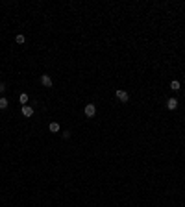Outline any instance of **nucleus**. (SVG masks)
<instances>
[{"label": "nucleus", "mask_w": 185, "mask_h": 207, "mask_svg": "<svg viewBox=\"0 0 185 207\" xmlns=\"http://www.w3.org/2000/svg\"><path fill=\"white\" fill-rule=\"evenodd\" d=\"M0 72H2V70H0Z\"/></svg>", "instance_id": "nucleus-13"}, {"label": "nucleus", "mask_w": 185, "mask_h": 207, "mask_svg": "<svg viewBox=\"0 0 185 207\" xmlns=\"http://www.w3.org/2000/svg\"><path fill=\"white\" fill-rule=\"evenodd\" d=\"M115 94H117V98L121 100L122 104H126L128 100H130V94H128V93H126V91H124V89H117V93H115Z\"/></svg>", "instance_id": "nucleus-2"}, {"label": "nucleus", "mask_w": 185, "mask_h": 207, "mask_svg": "<svg viewBox=\"0 0 185 207\" xmlns=\"http://www.w3.org/2000/svg\"><path fill=\"white\" fill-rule=\"evenodd\" d=\"M15 41H17L19 44H24V43H26V37H24V35H22V33H19V35H17V37H15Z\"/></svg>", "instance_id": "nucleus-8"}, {"label": "nucleus", "mask_w": 185, "mask_h": 207, "mask_svg": "<svg viewBox=\"0 0 185 207\" xmlns=\"http://www.w3.org/2000/svg\"><path fill=\"white\" fill-rule=\"evenodd\" d=\"M83 111H85V117L93 118L94 115H96V105H94V104H87V105H85V109H83Z\"/></svg>", "instance_id": "nucleus-1"}, {"label": "nucleus", "mask_w": 185, "mask_h": 207, "mask_svg": "<svg viewBox=\"0 0 185 207\" xmlns=\"http://www.w3.org/2000/svg\"><path fill=\"white\" fill-rule=\"evenodd\" d=\"M48 129L52 131V133H58V131H59V124L58 122H50L48 124Z\"/></svg>", "instance_id": "nucleus-6"}, {"label": "nucleus", "mask_w": 185, "mask_h": 207, "mask_svg": "<svg viewBox=\"0 0 185 207\" xmlns=\"http://www.w3.org/2000/svg\"><path fill=\"white\" fill-rule=\"evenodd\" d=\"M179 87H182V85H179V82H176V80H174V82H170V89H172V91H179Z\"/></svg>", "instance_id": "nucleus-9"}, {"label": "nucleus", "mask_w": 185, "mask_h": 207, "mask_svg": "<svg viewBox=\"0 0 185 207\" xmlns=\"http://www.w3.org/2000/svg\"><path fill=\"white\" fill-rule=\"evenodd\" d=\"M41 83L44 85V87H52L54 82H52V78H50L48 74H43V76H41Z\"/></svg>", "instance_id": "nucleus-3"}, {"label": "nucleus", "mask_w": 185, "mask_h": 207, "mask_svg": "<svg viewBox=\"0 0 185 207\" xmlns=\"http://www.w3.org/2000/svg\"><path fill=\"white\" fill-rule=\"evenodd\" d=\"M4 93H6V85L0 83V94H4Z\"/></svg>", "instance_id": "nucleus-12"}, {"label": "nucleus", "mask_w": 185, "mask_h": 207, "mask_svg": "<svg viewBox=\"0 0 185 207\" xmlns=\"http://www.w3.org/2000/svg\"><path fill=\"white\" fill-rule=\"evenodd\" d=\"M176 107H178V100H176V98H168V100H167V109L174 111Z\"/></svg>", "instance_id": "nucleus-4"}, {"label": "nucleus", "mask_w": 185, "mask_h": 207, "mask_svg": "<svg viewBox=\"0 0 185 207\" xmlns=\"http://www.w3.org/2000/svg\"><path fill=\"white\" fill-rule=\"evenodd\" d=\"M22 115H24V117H32V115H33V107H32V105H24V107H22Z\"/></svg>", "instance_id": "nucleus-5"}, {"label": "nucleus", "mask_w": 185, "mask_h": 207, "mask_svg": "<svg viewBox=\"0 0 185 207\" xmlns=\"http://www.w3.org/2000/svg\"><path fill=\"white\" fill-rule=\"evenodd\" d=\"M19 100H21V104H28V94H26V93H22L21 96H19Z\"/></svg>", "instance_id": "nucleus-10"}, {"label": "nucleus", "mask_w": 185, "mask_h": 207, "mask_svg": "<svg viewBox=\"0 0 185 207\" xmlns=\"http://www.w3.org/2000/svg\"><path fill=\"white\" fill-rule=\"evenodd\" d=\"M63 139H71V131H63Z\"/></svg>", "instance_id": "nucleus-11"}, {"label": "nucleus", "mask_w": 185, "mask_h": 207, "mask_svg": "<svg viewBox=\"0 0 185 207\" xmlns=\"http://www.w3.org/2000/svg\"><path fill=\"white\" fill-rule=\"evenodd\" d=\"M8 105H9L8 98H6V96H2V98H0V109H8Z\"/></svg>", "instance_id": "nucleus-7"}]
</instances>
